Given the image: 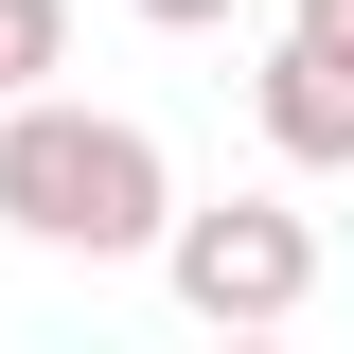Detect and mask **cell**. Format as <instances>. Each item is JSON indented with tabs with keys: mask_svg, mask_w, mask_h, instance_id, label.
<instances>
[{
	"mask_svg": "<svg viewBox=\"0 0 354 354\" xmlns=\"http://www.w3.org/2000/svg\"><path fill=\"white\" fill-rule=\"evenodd\" d=\"M0 230H18V248H71V266H142L177 230L160 124L88 106V88H18V106H0Z\"/></svg>",
	"mask_w": 354,
	"mask_h": 354,
	"instance_id": "1",
	"label": "cell"
},
{
	"mask_svg": "<svg viewBox=\"0 0 354 354\" xmlns=\"http://www.w3.org/2000/svg\"><path fill=\"white\" fill-rule=\"evenodd\" d=\"M160 283H177V319H213V337H283V319L319 301V213L301 195H213V213L160 230Z\"/></svg>",
	"mask_w": 354,
	"mask_h": 354,
	"instance_id": "2",
	"label": "cell"
},
{
	"mask_svg": "<svg viewBox=\"0 0 354 354\" xmlns=\"http://www.w3.org/2000/svg\"><path fill=\"white\" fill-rule=\"evenodd\" d=\"M248 124H266V160H283V177H354V71L283 36V53L248 71Z\"/></svg>",
	"mask_w": 354,
	"mask_h": 354,
	"instance_id": "3",
	"label": "cell"
},
{
	"mask_svg": "<svg viewBox=\"0 0 354 354\" xmlns=\"http://www.w3.org/2000/svg\"><path fill=\"white\" fill-rule=\"evenodd\" d=\"M71 71V0H0V106Z\"/></svg>",
	"mask_w": 354,
	"mask_h": 354,
	"instance_id": "4",
	"label": "cell"
},
{
	"mask_svg": "<svg viewBox=\"0 0 354 354\" xmlns=\"http://www.w3.org/2000/svg\"><path fill=\"white\" fill-rule=\"evenodd\" d=\"M142 36H230V18H248V0H124Z\"/></svg>",
	"mask_w": 354,
	"mask_h": 354,
	"instance_id": "5",
	"label": "cell"
},
{
	"mask_svg": "<svg viewBox=\"0 0 354 354\" xmlns=\"http://www.w3.org/2000/svg\"><path fill=\"white\" fill-rule=\"evenodd\" d=\"M283 36H301V53H337V71H354V0H283Z\"/></svg>",
	"mask_w": 354,
	"mask_h": 354,
	"instance_id": "6",
	"label": "cell"
}]
</instances>
